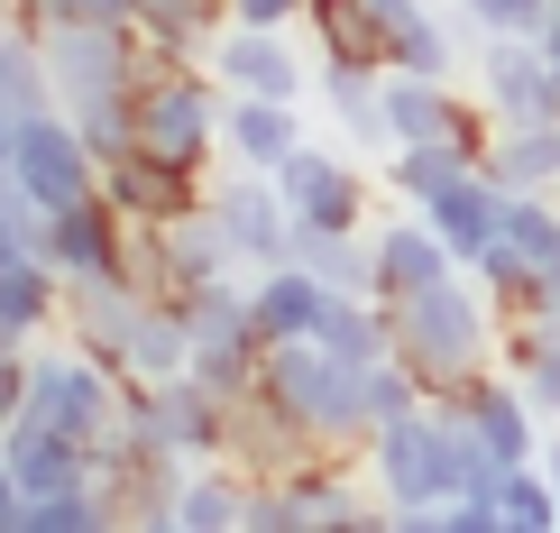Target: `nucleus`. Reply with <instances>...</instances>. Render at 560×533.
I'll return each mask as SVG.
<instances>
[{
    "label": "nucleus",
    "instance_id": "f257e3e1",
    "mask_svg": "<svg viewBox=\"0 0 560 533\" xmlns=\"http://www.w3.org/2000/svg\"><path fill=\"white\" fill-rule=\"evenodd\" d=\"M359 470H368V488L386 497V515H441V506L478 497L497 460H487L478 424H469V396H459V386H432L413 414H395V424L368 432Z\"/></svg>",
    "mask_w": 560,
    "mask_h": 533
},
{
    "label": "nucleus",
    "instance_id": "f03ea898",
    "mask_svg": "<svg viewBox=\"0 0 560 533\" xmlns=\"http://www.w3.org/2000/svg\"><path fill=\"white\" fill-rule=\"evenodd\" d=\"M258 396L285 414L313 451H331V460H359L368 432H377V414H368V368L359 359H331L322 340H267Z\"/></svg>",
    "mask_w": 560,
    "mask_h": 533
},
{
    "label": "nucleus",
    "instance_id": "7ed1b4c3",
    "mask_svg": "<svg viewBox=\"0 0 560 533\" xmlns=\"http://www.w3.org/2000/svg\"><path fill=\"white\" fill-rule=\"evenodd\" d=\"M497 313L505 304L459 267V276H441V286L395 304V350L423 368V386H469V378H487V368L505 359V322Z\"/></svg>",
    "mask_w": 560,
    "mask_h": 533
},
{
    "label": "nucleus",
    "instance_id": "20e7f679",
    "mask_svg": "<svg viewBox=\"0 0 560 533\" xmlns=\"http://www.w3.org/2000/svg\"><path fill=\"white\" fill-rule=\"evenodd\" d=\"M221 102H230V92H221L212 65H148V74H138V148L212 175V157H221Z\"/></svg>",
    "mask_w": 560,
    "mask_h": 533
},
{
    "label": "nucleus",
    "instance_id": "39448f33",
    "mask_svg": "<svg viewBox=\"0 0 560 533\" xmlns=\"http://www.w3.org/2000/svg\"><path fill=\"white\" fill-rule=\"evenodd\" d=\"M10 175H19V194L37 212H65V202L102 194V157H92V138L74 129L65 102H37V111L10 120Z\"/></svg>",
    "mask_w": 560,
    "mask_h": 533
},
{
    "label": "nucleus",
    "instance_id": "423d86ee",
    "mask_svg": "<svg viewBox=\"0 0 560 533\" xmlns=\"http://www.w3.org/2000/svg\"><path fill=\"white\" fill-rule=\"evenodd\" d=\"M120 368L110 359H92L83 340H56L46 332L37 350H28V414L37 424H65V432H83V442H102L110 424H120Z\"/></svg>",
    "mask_w": 560,
    "mask_h": 533
},
{
    "label": "nucleus",
    "instance_id": "0eeeda50",
    "mask_svg": "<svg viewBox=\"0 0 560 533\" xmlns=\"http://www.w3.org/2000/svg\"><path fill=\"white\" fill-rule=\"evenodd\" d=\"M184 322H194V378H212L221 396H248L267 368V332L258 304H248V276H212V286L184 294Z\"/></svg>",
    "mask_w": 560,
    "mask_h": 533
},
{
    "label": "nucleus",
    "instance_id": "6e6552de",
    "mask_svg": "<svg viewBox=\"0 0 560 533\" xmlns=\"http://www.w3.org/2000/svg\"><path fill=\"white\" fill-rule=\"evenodd\" d=\"M469 74H478V102H487L497 129H524V120H551V111H560V65H551L542 37H515V28L478 37Z\"/></svg>",
    "mask_w": 560,
    "mask_h": 533
},
{
    "label": "nucleus",
    "instance_id": "1a4fd4ad",
    "mask_svg": "<svg viewBox=\"0 0 560 533\" xmlns=\"http://www.w3.org/2000/svg\"><path fill=\"white\" fill-rule=\"evenodd\" d=\"M212 212H221V240H230V258H240V276L294 258V202H285V184H276V175L221 166L212 175Z\"/></svg>",
    "mask_w": 560,
    "mask_h": 533
},
{
    "label": "nucleus",
    "instance_id": "9d476101",
    "mask_svg": "<svg viewBox=\"0 0 560 533\" xmlns=\"http://www.w3.org/2000/svg\"><path fill=\"white\" fill-rule=\"evenodd\" d=\"M313 28H230L212 37V74H221V92H267V102H303L313 92V74H322V56L303 46Z\"/></svg>",
    "mask_w": 560,
    "mask_h": 533
},
{
    "label": "nucleus",
    "instance_id": "9b49d317",
    "mask_svg": "<svg viewBox=\"0 0 560 533\" xmlns=\"http://www.w3.org/2000/svg\"><path fill=\"white\" fill-rule=\"evenodd\" d=\"M285 184L294 221H322V230H368V166L349 148H322V138H303V148L276 166Z\"/></svg>",
    "mask_w": 560,
    "mask_h": 533
},
{
    "label": "nucleus",
    "instance_id": "f8f14e48",
    "mask_svg": "<svg viewBox=\"0 0 560 533\" xmlns=\"http://www.w3.org/2000/svg\"><path fill=\"white\" fill-rule=\"evenodd\" d=\"M156 294L138 286V267H92V276H65V340H83L92 359L120 368L129 359V332Z\"/></svg>",
    "mask_w": 560,
    "mask_h": 533
},
{
    "label": "nucleus",
    "instance_id": "ddd939ff",
    "mask_svg": "<svg viewBox=\"0 0 560 533\" xmlns=\"http://www.w3.org/2000/svg\"><path fill=\"white\" fill-rule=\"evenodd\" d=\"M102 194L120 202L138 230H156V221L194 212V202H212V175H202V166H175V157L129 148V157H102Z\"/></svg>",
    "mask_w": 560,
    "mask_h": 533
},
{
    "label": "nucleus",
    "instance_id": "4468645a",
    "mask_svg": "<svg viewBox=\"0 0 560 533\" xmlns=\"http://www.w3.org/2000/svg\"><path fill=\"white\" fill-rule=\"evenodd\" d=\"M129 240H138V221L120 212L110 194H83V202H65V212H46V267L56 276H92V267H129Z\"/></svg>",
    "mask_w": 560,
    "mask_h": 533
},
{
    "label": "nucleus",
    "instance_id": "2eb2a0df",
    "mask_svg": "<svg viewBox=\"0 0 560 533\" xmlns=\"http://www.w3.org/2000/svg\"><path fill=\"white\" fill-rule=\"evenodd\" d=\"M368 248H377V294H386V304H405V294H423V286H441V276H459L451 240H441L423 212L368 221Z\"/></svg>",
    "mask_w": 560,
    "mask_h": 533
},
{
    "label": "nucleus",
    "instance_id": "dca6fc26",
    "mask_svg": "<svg viewBox=\"0 0 560 533\" xmlns=\"http://www.w3.org/2000/svg\"><path fill=\"white\" fill-rule=\"evenodd\" d=\"M505 202H515V184H497L487 166H469L459 184H441L432 202H413V212H423L441 240H451V258H459V267H478L487 248H497V230H505Z\"/></svg>",
    "mask_w": 560,
    "mask_h": 533
},
{
    "label": "nucleus",
    "instance_id": "f3484780",
    "mask_svg": "<svg viewBox=\"0 0 560 533\" xmlns=\"http://www.w3.org/2000/svg\"><path fill=\"white\" fill-rule=\"evenodd\" d=\"M0 460L19 470V488H28V497H56V488H83V478H102V460H92L83 432L37 424V414H19V424L0 432Z\"/></svg>",
    "mask_w": 560,
    "mask_h": 533
},
{
    "label": "nucleus",
    "instance_id": "a211bd4d",
    "mask_svg": "<svg viewBox=\"0 0 560 533\" xmlns=\"http://www.w3.org/2000/svg\"><path fill=\"white\" fill-rule=\"evenodd\" d=\"M303 148V102H267V92H230L221 102V166L276 175Z\"/></svg>",
    "mask_w": 560,
    "mask_h": 533
},
{
    "label": "nucleus",
    "instance_id": "6ab92c4d",
    "mask_svg": "<svg viewBox=\"0 0 560 533\" xmlns=\"http://www.w3.org/2000/svg\"><path fill=\"white\" fill-rule=\"evenodd\" d=\"M459 396H469V424H478V442H487V460H497V470H524V460H542V414H533V396L505 378V368L469 378Z\"/></svg>",
    "mask_w": 560,
    "mask_h": 533
},
{
    "label": "nucleus",
    "instance_id": "aec40b11",
    "mask_svg": "<svg viewBox=\"0 0 560 533\" xmlns=\"http://www.w3.org/2000/svg\"><path fill=\"white\" fill-rule=\"evenodd\" d=\"M248 304H258L267 340H322V313H331V286H322L303 258H276L248 276Z\"/></svg>",
    "mask_w": 560,
    "mask_h": 533
},
{
    "label": "nucleus",
    "instance_id": "412c9836",
    "mask_svg": "<svg viewBox=\"0 0 560 533\" xmlns=\"http://www.w3.org/2000/svg\"><path fill=\"white\" fill-rule=\"evenodd\" d=\"M46 332H65V276L37 258H0V340H19V350H37Z\"/></svg>",
    "mask_w": 560,
    "mask_h": 533
},
{
    "label": "nucleus",
    "instance_id": "4be33fe9",
    "mask_svg": "<svg viewBox=\"0 0 560 533\" xmlns=\"http://www.w3.org/2000/svg\"><path fill=\"white\" fill-rule=\"evenodd\" d=\"M221 460H240L248 478H276V470H294V460H313V442H303L285 414L248 386V396H230V451Z\"/></svg>",
    "mask_w": 560,
    "mask_h": 533
},
{
    "label": "nucleus",
    "instance_id": "5701e85b",
    "mask_svg": "<svg viewBox=\"0 0 560 533\" xmlns=\"http://www.w3.org/2000/svg\"><path fill=\"white\" fill-rule=\"evenodd\" d=\"M175 533H248V470L240 460H194V470H184Z\"/></svg>",
    "mask_w": 560,
    "mask_h": 533
},
{
    "label": "nucleus",
    "instance_id": "b1692460",
    "mask_svg": "<svg viewBox=\"0 0 560 533\" xmlns=\"http://www.w3.org/2000/svg\"><path fill=\"white\" fill-rule=\"evenodd\" d=\"M487 175L515 184V194H560V111L524 120V129H497L487 138Z\"/></svg>",
    "mask_w": 560,
    "mask_h": 533
},
{
    "label": "nucleus",
    "instance_id": "393cba45",
    "mask_svg": "<svg viewBox=\"0 0 560 533\" xmlns=\"http://www.w3.org/2000/svg\"><path fill=\"white\" fill-rule=\"evenodd\" d=\"M294 258L313 267L331 294H377V248H368V230H322V221H294Z\"/></svg>",
    "mask_w": 560,
    "mask_h": 533
},
{
    "label": "nucleus",
    "instance_id": "a878e982",
    "mask_svg": "<svg viewBox=\"0 0 560 533\" xmlns=\"http://www.w3.org/2000/svg\"><path fill=\"white\" fill-rule=\"evenodd\" d=\"M505 378L533 396V414L542 424H560V322H533V313H515V332H505Z\"/></svg>",
    "mask_w": 560,
    "mask_h": 533
},
{
    "label": "nucleus",
    "instance_id": "bb28decb",
    "mask_svg": "<svg viewBox=\"0 0 560 533\" xmlns=\"http://www.w3.org/2000/svg\"><path fill=\"white\" fill-rule=\"evenodd\" d=\"M194 368V322H184V304H166L156 294L148 313H138V332H129V359H120V378H184Z\"/></svg>",
    "mask_w": 560,
    "mask_h": 533
},
{
    "label": "nucleus",
    "instance_id": "cd10ccee",
    "mask_svg": "<svg viewBox=\"0 0 560 533\" xmlns=\"http://www.w3.org/2000/svg\"><path fill=\"white\" fill-rule=\"evenodd\" d=\"M469 166H487V157L459 148V138H413V148H395L386 166H377V184H386V194H405V202H432L441 184H459Z\"/></svg>",
    "mask_w": 560,
    "mask_h": 533
},
{
    "label": "nucleus",
    "instance_id": "c85d7f7f",
    "mask_svg": "<svg viewBox=\"0 0 560 533\" xmlns=\"http://www.w3.org/2000/svg\"><path fill=\"white\" fill-rule=\"evenodd\" d=\"M487 506H497V533H560V497L542 478V460H524V470H487Z\"/></svg>",
    "mask_w": 560,
    "mask_h": 533
},
{
    "label": "nucleus",
    "instance_id": "c756f323",
    "mask_svg": "<svg viewBox=\"0 0 560 533\" xmlns=\"http://www.w3.org/2000/svg\"><path fill=\"white\" fill-rule=\"evenodd\" d=\"M37 102H56V83H46V46H37V28H0V111H37Z\"/></svg>",
    "mask_w": 560,
    "mask_h": 533
},
{
    "label": "nucleus",
    "instance_id": "7c9ffc66",
    "mask_svg": "<svg viewBox=\"0 0 560 533\" xmlns=\"http://www.w3.org/2000/svg\"><path fill=\"white\" fill-rule=\"evenodd\" d=\"M459 46H469V37H459L451 19H432V10H423L413 28H395V37H386V65H395V74H441V83H451V74H459Z\"/></svg>",
    "mask_w": 560,
    "mask_h": 533
},
{
    "label": "nucleus",
    "instance_id": "2f4dec72",
    "mask_svg": "<svg viewBox=\"0 0 560 533\" xmlns=\"http://www.w3.org/2000/svg\"><path fill=\"white\" fill-rule=\"evenodd\" d=\"M303 28L322 37V56H386L377 19H368V0H313V19Z\"/></svg>",
    "mask_w": 560,
    "mask_h": 533
},
{
    "label": "nucleus",
    "instance_id": "473e14b6",
    "mask_svg": "<svg viewBox=\"0 0 560 533\" xmlns=\"http://www.w3.org/2000/svg\"><path fill=\"white\" fill-rule=\"evenodd\" d=\"M37 240H46V212L10 184V194H0V258H37Z\"/></svg>",
    "mask_w": 560,
    "mask_h": 533
},
{
    "label": "nucleus",
    "instance_id": "72a5a7b5",
    "mask_svg": "<svg viewBox=\"0 0 560 533\" xmlns=\"http://www.w3.org/2000/svg\"><path fill=\"white\" fill-rule=\"evenodd\" d=\"M248 533H303L285 478H248Z\"/></svg>",
    "mask_w": 560,
    "mask_h": 533
},
{
    "label": "nucleus",
    "instance_id": "f704fd0d",
    "mask_svg": "<svg viewBox=\"0 0 560 533\" xmlns=\"http://www.w3.org/2000/svg\"><path fill=\"white\" fill-rule=\"evenodd\" d=\"M0 533H28V488H19L10 460H0Z\"/></svg>",
    "mask_w": 560,
    "mask_h": 533
},
{
    "label": "nucleus",
    "instance_id": "c9c22d12",
    "mask_svg": "<svg viewBox=\"0 0 560 533\" xmlns=\"http://www.w3.org/2000/svg\"><path fill=\"white\" fill-rule=\"evenodd\" d=\"M368 19H377V37H395V28H413V19H423V0H368Z\"/></svg>",
    "mask_w": 560,
    "mask_h": 533
},
{
    "label": "nucleus",
    "instance_id": "e433bc0d",
    "mask_svg": "<svg viewBox=\"0 0 560 533\" xmlns=\"http://www.w3.org/2000/svg\"><path fill=\"white\" fill-rule=\"evenodd\" d=\"M542 478H551V497H560V424L542 432Z\"/></svg>",
    "mask_w": 560,
    "mask_h": 533
},
{
    "label": "nucleus",
    "instance_id": "4c0bfd02",
    "mask_svg": "<svg viewBox=\"0 0 560 533\" xmlns=\"http://www.w3.org/2000/svg\"><path fill=\"white\" fill-rule=\"evenodd\" d=\"M542 46H551V65H560V19H551V28H542Z\"/></svg>",
    "mask_w": 560,
    "mask_h": 533
}]
</instances>
